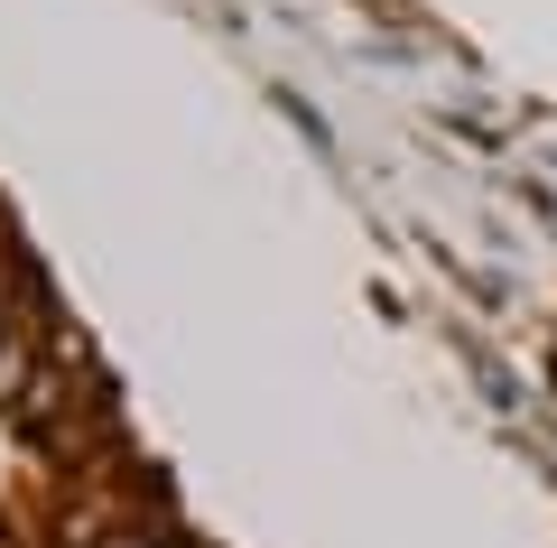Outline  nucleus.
I'll return each mask as SVG.
<instances>
[{"mask_svg": "<svg viewBox=\"0 0 557 548\" xmlns=\"http://www.w3.org/2000/svg\"><path fill=\"white\" fill-rule=\"evenodd\" d=\"M20 391H28V353L0 344V400H20Z\"/></svg>", "mask_w": 557, "mask_h": 548, "instance_id": "nucleus-1", "label": "nucleus"}]
</instances>
